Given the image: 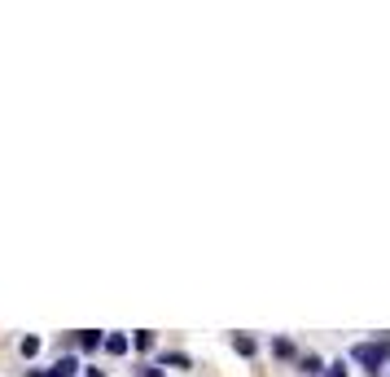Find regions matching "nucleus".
Returning a JSON list of instances; mask_svg holds the SVG:
<instances>
[{"label": "nucleus", "instance_id": "obj_1", "mask_svg": "<svg viewBox=\"0 0 390 377\" xmlns=\"http://www.w3.org/2000/svg\"><path fill=\"white\" fill-rule=\"evenodd\" d=\"M351 356L359 360V364H369L373 373L386 364V346H373V342H359V346H351Z\"/></svg>", "mask_w": 390, "mask_h": 377}, {"label": "nucleus", "instance_id": "obj_2", "mask_svg": "<svg viewBox=\"0 0 390 377\" xmlns=\"http://www.w3.org/2000/svg\"><path fill=\"white\" fill-rule=\"evenodd\" d=\"M75 373H80V360L75 356H62L53 368H48V377H75Z\"/></svg>", "mask_w": 390, "mask_h": 377}, {"label": "nucleus", "instance_id": "obj_6", "mask_svg": "<svg viewBox=\"0 0 390 377\" xmlns=\"http://www.w3.org/2000/svg\"><path fill=\"white\" fill-rule=\"evenodd\" d=\"M232 346H237V351H242V356H250V351H254V342H250V338H242V334H237V338H232Z\"/></svg>", "mask_w": 390, "mask_h": 377}, {"label": "nucleus", "instance_id": "obj_3", "mask_svg": "<svg viewBox=\"0 0 390 377\" xmlns=\"http://www.w3.org/2000/svg\"><path fill=\"white\" fill-rule=\"evenodd\" d=\"M106 351H110V356H123V351H127V338H123V334L106 338Z\"/></svg>", "mask_w": 390, "mask_h": 377}, {"label": "nucleus", "instance_id": "obj_8", "mask_svg": "<svg viewBox=\"0 0 390 377\" xmlns=\"http://www.w3.org/2000/svg\"><path fill=\"white\" fill-rule=\"evenodd\" d=\"M325 377H342V364H333V368H329V373H325Z\"/></svg>", "mask_w": 390, "mask_h": 377}, {"label": "nucleus", "instance_id": "obj_4", "mask_svg": "<svg viewBox=\"0 0 390 377\" xmlns=\"http://www.w3.org/2000/svg\"><path fill=\"white\" fill-rule=\"evenodd\" d=\"M80 346H84V351H97V346H101V334H92V329H84V338H80Z\"/></svg>", "mask_w": 390, "mask_h": 377}, {"label": "nucleus", "instance_id": "obj_7", "mask_svg": "<svg viewBox=\"0 0 390 377\" xmlns=\"http://www.w3.org/2000/svg\"><path fill=\"white\" fill-rule=\"evenodd\" d=\"M272 351H276V356H294V342H281V338H276Z\"/></svg>", "mask_w": 390, "mask_h": 377}, {"label": "nucleus", "instance_id": "obj_5", "mask_svg": "<svg viewBox=\"0 0 390 377\" xmlns=\"http://www.w3.org/2000/svg\"><path fill=\"white\" fill-rule=\"evenodd\" d=\"M18 346H22V356H36V351H40V338H22Z\"/></svg>", "mask_w": 390, "mask_h": 377}]
</instances>
